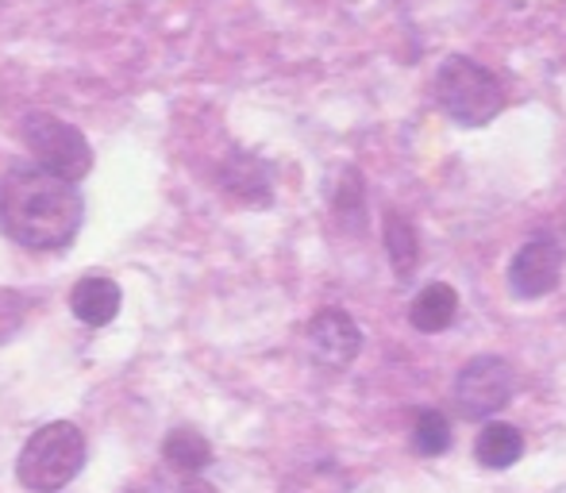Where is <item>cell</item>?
<instances>
[{
	"label": "cell",
	"mask_w": 566,
	"mask_h": 493,
	"mask_svg": "<svg viewBox=\"0 0 566 493\" xmlns=\"http://www.w3.org/2000/svg\"><path fill=\"white\" fill-rule=\"evenodd\" d=\"M459 316V293L451 290L448 282H432L412 297L409 305V324L424 336H436V332H448Z\"/></svg>",
	"instance_id": "10"
},
{
	"label": "cell",
	"mask_w": 566,
	"mask_h": 493,
	"mask_svg": "<svg viewBox=\"0 0 566 493\" xmlns=\"http://www.w3.org/2000/svg\"><path fill=\"white\" fill-rule=\"evenodd\" d=\"M386 254H389V262H394V274L401 277V282H409V277L417 274L420 235H417V228H412V220L401 217V212H386Z\"/></svg>",
	"instance_id": "12"
},
{
	"label": "cell",
	"mask_w": 566,
	"mask_h": 493,
	"mask_svg": "<svg viewBox=\"0 0 566 493\" xmlns=\"http://www.w3.org/2000/svg\"><path fill=\"white\" fill-rule=\"evenodd\" d=\"M82 463H85L82 428L70 424V420H54V424H43L39 432H31V440L20 451L15 474H20V486L35 493H59L66 482L77 479Z\"/></svg>",
	"instance_id": "3"
},
{
	"label": "cell",
	"mask_w": 566,
	"mask_h": 493,
	"mask_svg": "<svg viewBox=\"0 0 566 493\" xmlns=\"http://www.w3.org/2000/svg\"><path fill=\"white\" fill-rule=\"evenodd\" d=\"M124 305V290H119L116 277L108 274H85L82 282H74L70 290V313L85 324V328H105L119 316Z\"/></svg>",
	"instance_id": "9"
},
{
	"label": "cell",
	"mask_w": 566,
	"mask_h": 493,
	"mask_svg": "<svg viewBox=\"0 0 566 493\" xmlns=\"http://www.w3.org/2000/svg\"><path fill=\"white\" fill-rule=\"evenodd\" d=\"M220 189L228 197H235L239 204H251V209H266L274 201L266 162L247 155V150H231L224 158V166H220Z\"/></svg>",
	"instance_id": "8"
},
{
	"label": "cell",
	"mask_w": 566,
	"mask_h": 493,
	"mask_svg": "<svg viewBox=\"0 0 566 493\" xmlns=\"http://www.w3.org/2000/svg\"><path fill=\"white\" fill-rule=\"evenodd\" d=\"M412 443H417L420 455H443L451 448V420L440 409L417 412V424H412Z\"/></svg>",
	"instance_id": "14"
},
{
	"label": "cell",
	"mask_w": 566,
	"mask_h": 493,
	"mask_svg": "<svg viewBox=\"0 0 566 493\" xmlns=\"http://www.w3.org/2000/svg\"><path fill=\"white\" fill-rule=\"evenodd\" d=\"M336 217L350 220L355 228H363L366 220V186L358 170H343L339 189H336Z\"/></svg>",
	"instance_id": "15"
},
{
	"label": "cell",
	"mask_w": 566,
	"mask_h": 493,
	"mask_svg": "<svg viewBox=\"0 0 566 493\" xmlns=\"http://www.w3.org/2000/svg\"><path fill=\"white\" fill-rule=\"evenodd\" d=\"M516 394L513 367L497 355H478L454 378V401H459L462 417L485 420L493 412H501Z\"/></svg>",
	"instance_id": "5"
},
{
	"label": "cell",
	"mask_w": 566,
	"mask_h": 493,
	"mask_svg": "<svg viewBox=\"0 0 566 493\" xmlns=\"http://www.w3.org/2000/svg\"><path fill=\"white\" fill-rule=\"evenodd\" d=\"M436 101L440 108L462 127H485L505 105L501 82L490 66L467 59V54H451L436 70Z\"/></svg>",
	"instance_id": "2"
},
{
	"label": "cell",
	"mask_w": 566,
	"mask_h": 493,
	"mask_svg": "<svg viewBox=\"0 0 566 493\" xmlns=\"http://www.w3.org/2000/svg\"><path fill=\"white\" fill-rule=\"evenodd\" d=\"M178 493H217L209 486V482H201V479H189V482H181Z\"/></svg>",
	"instance_id": "16"
},
{
	"label": "cell",
	"mask_w": 566,
	"mask_h": 493,
	"mask_svg": "<svg viewBox=\"0 0 566 493\" xmlns=\"http://www.w3.org/2000/svg\"><path fill=\"white\" fill-rule=\"evenodd\" d=\"M478 463L490 466V471H505L516 459L524 455V436L521 428L505 424V420H493L478 432Z\"/></svg>",
	"instance_id": "11"
},
{
	"label": "cell",
	"mask_w": 566,
	"mask_h": 493,
	"mask_svg": "<svg viewBox=\"0 0 566 493\" xmlns=\"http://www.w3.org/2000/svg\"><path fill=\"white\" fill-rule=\"evenodd\" d=\"M85 224V201L74 181L43 166H12L0 178V232L23 251L62 254Z\"/></svg>",
	"instance_id": "1"
},
{
	"label": "cell",
	"mask_w": 566,
	"mask_h": 493,
	"mask_svg": "<svg viewBox=\"0 0 566 493\" xmlns=\"http://www.w3.org/2000/svg\"><path fill=\"white\" fill-rule=\"evenodd\" d=\"M163 455H166V463H170L174 471L197 474V471H205V466L212 463V443L205 440L201 432H193V428H174V432L166 436V443H163Z\"/></svg>",
	"instance_id": "13"
},
{
	"label": "cell",
	"mask_w": 566,
	"mask_h": 493,
	"mask_svg": "<svg viewBox=\"0 0 566 493\" xmlns=\"http://www.w3.org/2000/svg\"><path fill=\"white\" fill-rule=\"evenodd\" d=\"M20 139H23V147L31 150L35 166H43V170L74 181V186L93 170L90 139H85L74 124L62 120V116H54V113H39V108L35 113H23Z\"/></svg>",
	"instance_id": "4"
},
{
	"label": "cell",
	"mask_w": 566,
	"mask_h": 493,
	"mask_svg": "<svg viewBox=\"0 0 566 493\" xmlns=\"http://www.w3.org/2000/svg\"><path fill=\"white\" fill-rule=\"evenodd\" d=\"M563 277V246L552 235H536V240L521 243V251L509 262V290L521 301H536L555 293Z\"/></svg>",
	"instance_id": "6"
},
{
	"label": "cell",
	"mask_w": 566,
	"mask_h": 493,
	"mask_svg": "<svg viewBox=\"0 0 566 493\" xmlns=\"http://www.w3.org/2000/svg\"><path fill=\"white\" fill-rule=\"evenodd\" d=\"M305 339H308L313 359L332 370L355 363V355L363 352V328H358L343 308H321V313L308 321Z\"/></svg>",
	"instance_id": "7"
}]
</instances>
